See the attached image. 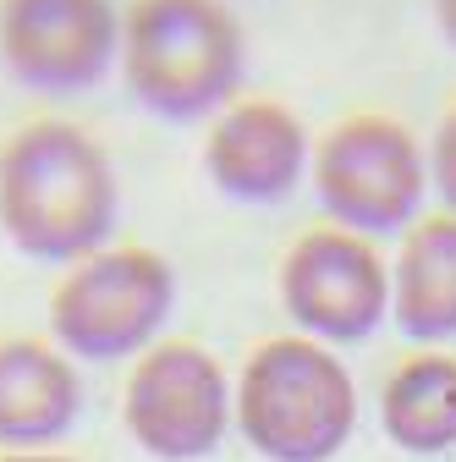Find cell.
Wrapping results in <instances>:
<instances>
[{
	"label": "cell",
	"mask_w": 456,
	"mask_h": 462,
	"mask_svg": "<svg viewBox=\"0 0 456 462\" xmlns=\"http://www.w3.org/2000/svg\"><path fill=\"white\" fill-rule=\"evenodd\" d=\"M314 193L319 209L352 237L413 231V215L429 193V160L396 116H347L314 154Z\"/></svg>",
	"instance_id": "cell-4"
},
{
	"label": "cell",
	"mask_w": 456,
	"mask_h": 462,
	"mask_svg": "<svg viewBox=\"0 0 456 462\" xmlns=\"http://www.w3.org/2000/svg\"><path fill=\"white\" fill-rule=\"evenodd\" d=\"M0 462H72V457H23L17 451V457H0Z\"/></svg>",
	"instance_id": "cell-15"
},
{
	"label": "cell",
	"mask_w": 456,
	"mask_h": 462,
	"mask_svg": "<svg viewBox=\"0 0 456 462\" xmlns=\"http://www.w3.org/2000/svg\"><path fill=\"white\" fill-rule=\"evenodd\" d=\"M116 165L72 122H28L0 143V231L28 259L83 264L116 231Z\"/></svg>",
	"instance_id": "cell-1"
},
{
	"label": "cell",
	"mask_w": 456,
	"mask_h": 462,
	"mask_svg": "<svg viewBox=\"0 0 456 462\" xmlns=\"http://www.w3.org/2000/svg\"><path fill=\"white\" fill-rule=\"evenodd\" d=\"M127 430L154 462H198L232 430V380L193 341H160L127 380Z\"/></svg>",
	"instance_id": "cell-6"
},
{
	"label": "cell",
	"mask_w": 456,
	"mask_h": 462,
	"mask_svg": "<svg viewBox=\"0 0 456 462\" xmlns=\"http://www.w3.org/2000/svg\"><path fill=\"white\" fill-rule=\"evenodd\" d=\"M0 55L33 94H83L116 67L122 17L110 0H6Z\"/></svg>",
	"instance_id": "cell-8"
},
{
	"label": "cell",
	"mask_w": 456,
	"mask_h": 462,
	"mask_svg": "<svg viewBox=\"0 0 456 462\" xmlns=\"http://www.w3.org/2000/svg\"><path fill=\"white\" fill-rule=\"evenodd\" d=\"M78 413H83V385L67 353H55L33 336L0 341V446L12 451L50 446L78 424Z\"/></svg>",
	"instance_id": "cell-10"
},
{
	"label": "cell",
	"mask_w": 456,
	"mask_h": 462,
	"mask_svg": "<svg viewBox=\"0 0 456 462\" xmlns=\"http://www.w3.org/2000/svg\"><path fill=\"white\" fill-rule=\"evenodd\" d=\"M280 303L314 341H369L390 314V270L369 237L303 231L280 259Z\"/></svg>",
	"instance_id": "cell-7"
},
{
	"label": "cell",
	"mask_w": 456,
	"mask_h": 462,
	"mask_svg": "<svg viewBox=\"0 0 456 462\" xmlns=\"http://www.w3.org/2000/svg\"><path fill=\"white\" fill-rule=\"evenodd\" d=\"M122 72L160 122L225 110L248 72V39L225 0H138L122 17Z\"/></svg>",
	"instance_id": "cell-2"
},
{
	"label": "cell",
	"mask_w": 456,
	"mask_h": 462,
	"mask_svg": "<svg viewBox=\"0 0 456 462\" xmlns=\"http://www.w3.org/2000/svg\"><path fill=\"white\" fill-rule=\"evenodd\" d=\"M177 303V270L154 248H105L83 259L50 298V330L83 364L132 358L160 336Z\"/></svg>",
	"instance_id": "cell-5"
},
{
	"label": "cell",
	"mask_w": 456,
	"mask_h": 462,
	"mask_svg": "<svg viewBox=\"0 0 456 462\" xmlns=\"http://www.w3.org/2000/svg\"><path fill=\"white\" fill-rule=\"evenodd\" d=\"M434 23H440V33H445V44L456 50V0H434Z\"/></svg>",
	"instance_id": "cell-14"
},
{
	"label": "cell",
	"mask_w": 456,
	"mask_h": 462,
	"mask_svg": "<svg viewBox=\"0 0 456 462\" xmlns=\"http://www.w3.org/2000/svg\"><path fill=\"white\" fill-rule=\"evenodd\" d=\"M429 182L445 199V215H456V105L440 116L434 143H429Z\"/></svg>",
	"instance_id": "cell-13"
},
{
	"label": "cell",
	"mask_w": 456,
	"mask_h": 462,
	"mask_svg": "<svg viewBox=\"0 0 456 462\" xmlns=\"http://www.w3.org/2000/svg\"><path fill=\"white\" fill-rule=\"evenodd\" d=\"M308 165L303 122L275 99H237L214 116L204 138L209 182L237 204H287Z\"/></svg>",
	"instance_id": "cell-9"
},
{
	"label": "cell",
	"mask_w": 456,
	"mask_h": 462,
	"mask_svg": "<svg viewBox=\"0 0 456 462\" xmlns=\"http://www.w3.org/2000/svg\"><path fill=\"white\" fill-rule=\"evenodd\" d=\"M352 424L358 385L324 341L275 336L242 364L237 430L264 462H330Z\"/></svg>",
	"instance_id": "cell-3"
},
{
	"label": "cell",
	"mask_w": 456,
	"mask_h": 462,
	"mask_svg": "<svg viewBox=\"0 0 456 462\" xmlns=\"http://www.w3.org/2000/svg\"><path fill=\"white\" fill-rule=\"evenodd\" d=\"M390 314L407 341L456 336V215L418 220L390 270Z\"/></svg>",
	"instance_id": "cell-11"
},
{
	"label": "cell",
	"mask_w": 456,
	"mask_h": 462,
	"mask_svg": "<svg viewBox=\"0 0 456 462\" xmlns=\"http://www.w3.org/2000/svg\"><path fill=\"white\" fill-rule=\"evenodd\" d=\"M385 435L413 457H445L456 446V358L424 353L385 380Z\"/></svg>",
	"instance_id": "cell-12"
}]
</instances>
